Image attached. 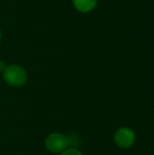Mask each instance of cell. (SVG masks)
Returning <instances> with one entry per match:
<instances>
[{
    "instance_id": "6da1fadb",
    "label": "cell",
    "mask_w": 154,
    "mask_h": 155,
    "mask_svg": "<svg viewBox=\"0 0 154 155\" xmlns=\"http://www.w3.org/2000/svg\"><path fill=\"white\" fill-rule=\"evenodd\" d=\"M4 79L11 86H21L25 84L27 76L25 71L18 65H10L4 70Z\"/></svg>"
},
{
    "instance_id": "7a4b0ae2",
    "label": "cell",
    "mask_w": 154,
    "mask_h": 155,
    "mask_svg": "<svg viewBox=\"0 0 154 155\" xmlns=\"http://www.w3.org/2000/svg\"><path fill=\"white\" fill-rule=\"evenodd\" d=\"M68 139L59 134H53L49 135L45 141L46 148L54 153H62L64 150H66L68 146Z\"/></svg>"
},
{
    "instance_id": "3957f363",
    "label": "cell",
    "mask_w": 154,
    "mask_h": 155,
    "mask_svg": "<svg viewBox=\"0 0 154 155\" xmlns=\"http://www.w3.org/2000/svg\"><path fill=\"white\" fill-rule=\"evenodd\" d=\"M115 142L122 148H128L135 141L134 133L128 128H121L115 134Z\"/></svg>"
},
{
    "instance_id": "277c9868",
    "label": "cell",
    "mask_w": 154,
    "mask_h": 155,
    "mask_svg": "<svg viewBox=\"0 0 154 155\" xmlns=\"http://www.w3.org/2000/svg\"><path fill=\"white\" fill-rule=\"evenodd\" d=\"M74 6L81 12H89L96 5V0H73Z\"/></svg>"
},
{
    "instance_id": "5b68a950",
    "label": "cell",
    "mask_w": 154,
    "mask_h": 155,
    "mask_svg": "<svg viewBox=\"0 0 154 155\" xmlns=\"http://www.w3.org/2000/svg\"><path fill=\"white\" fill-rule=\"evenodd\" d=\"M61 155H82V153L75 148H70L64 150Z\"/></svg>"
},
{
    "instance_id": "8992f818",
    "label": "cell",
    "mask_w": 154,
    "mask_h": 155,
    "mask_svg": "<svg viewBox=\"0 0 154 155\" xmlns=\"http://www.w3.org/2000/svg\"><path fill=\"white\" fill-rule=\"evenodd\" d=\"M5 69V64L2 62V61H0V71H4Z\"/></svg>"
},
{
    "instance_id": "52a82bcc",
    "label": "cell",
    "mask_w": 154,
    "mask_h": 155,
    "mask_svg": "<svg viewBox=\"0 0 154 155\" xmlns=\"http://www.w3.org/2000/svg\"><path fill=\"white\" fill-rule=\"evenodd\" d=\"M0 37H1V34H0Z\"/></svg>"
}]
</instances>
